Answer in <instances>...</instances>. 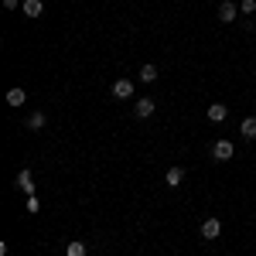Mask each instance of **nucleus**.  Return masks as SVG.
<instances>
[{"mask_svg":"<svg viewBox=\"0 0 256 256\" xmlns=\"http://www.w3.org/2000/svg\"><path fill=\"white\" fill-rule=\"evenodd\" d=\"M154 110H158V102H154V99H150V96H140L137 102H134V113H137L140 120H147V116H150V113H154Z\"/></svg>","mask_w":256,"mask_h":256,"instance_id":"obj_4","label":"nucleus"},{"mask_svg":"<svg viewBox=\"0 0 256 256\" xmlns=\"http://www.w3.org/2000/svg\"><path fill=\"white\" fill-rule=\"evenodd\" d=\"M239 10L242 14H256V0H239Z\"/></svg>","mask_w":256,"mask_h":256,"instance_id":"obj_16","label":"nucleus"},{"mask_svg":"<svg viewBox=\"0 0 256 256\" xmlns=\"http://www.w3.org/2000/svg\"><path fill=\"white\" fill-rule=\"evenodd\" d=\"M222 236V222L218 218H205L202 222V239H218Z\"/></svg>","mask_w":256,"mask_h":256,"instance_id":"obj_7","label":"nucleus"},{"mask_svg":"<svg viewBox=\"0 0 256 256\" xmlns=\"http://www.w3.org/2000/svg\"><path fill=\"white\" fill-rule=\"evenodd\" d=\"M134 89H137L134 79H116V82H113V96H116V99H130V96H134Z\"/></svg>","mask_w":256,"mask_h":256,"instance_id":"obj_6","label":"nucleus"},{"mask_svg":"<svg viewBox=\"0 0 256 256\" xmlns=\"http://www.w3.org/2000/svg\"><path fill=\"white\" fill-rule=\"evenodd\" d=\"M140 82H147V86L158 82V65H144V68H140Z\"/></svg>","mask_w":256,"mask_h":256,"instance_id":"obj_13","label":"nucleus"},{"mask_svg":"<svg viewBox=\"0 0 256 256\" xmlns=\"http://www.w3.org/2000/svg\"><path fill=\"white\" fill-rule=\"evenodd\" d=\"M20 10H24V18H41L44 4H41V0H24V7H20Z\"/></svg>","mask_w":256,"mask_h":256,"instance_id":"obj_10","label":"nucleus"},{"mask_svg":"<svg viewBox=\"0 0 256 256\" xmlns=\"http://www.w3.org/2000/svg\"><path fill=\"white\" fill-rule=\"evenodd\" d=\"M65 256H86V242H82V239H72V242L65 246Z\"/></svg>","mask_w":256,"mask_h":256,"instance_id":"obj_12","label":"nucleus"},{"mask_svg":"<svg viewBox=\"0 0 256 256\" xmlns=\"http://www.w3.org/2000/svg\"><path fill=\"white\" fill-rule=\"evenodd\" d=\"M14 188H18V192H24V195H34V178H31V171H28V168H20V171H18Z\"/></svg>","mask_w":256,"mask_h":256,"instance_id":"obj_3","label":"nucleus"},{"mask_svg":"<svg viewBox=\"0 0 256 256\" xmlns=\"http://www.w3.org/2000/svg\"><path fill=\"white\" fill-rule=\"evenodd\" d=\"M239 134L246 140H256V116H246L242 123H239Z\"/></svg>","mask_w":256,"mask_h":256,"instance_id":"obj_11","label":"nucleus"},{"mask_svg":"<svg viewBox=\"0 0 256 256\" xmlns=\"http://www.w3.org/2000/svg\"><path fill=\"white\" fill-rule=\"evenodd\" d=\"M24 208H28V216H34V212H38V208H41L38 195H28V205H24Z\"/></svg>","mask_w":256,"mask_h":256,"instance_id":"obj_15","label":"nucleus"},{"mask_svg":"<svg viewBox=\"0 0 256 256\" xmlns=\"http://www.w3.org/2000/svg\"><path fill=\"white\" fill-rule=\"evenodd\" d=\"M205 116H208V123H226V116H229V106H226V102H212V106L205 110Z\"/></svg>","mask_w":256,"mask_h":256,"instance_id":"obj_5","label":"nucleus"},{"mask_svg":"<svg viewBox=\"0 0 256 256\" xmlns=\"http://www.w3.org/2000/svg\"><path fill=\"white\" fill-rule=\"evenodd\" d=\"M24 102H28V92H24V89H10V92H7V106H10V110H20Z\"/></svg>","mask_w":256,"mask_h":256,"instance_id":"obj_8","label":"nucleus"},{"mask_svg":"<svg viewBox=\"0 0 256 256\" xmlns=\"http://www.w3.org/2000/svg\"><path fill=\"white\" fill-rule=\"evenodd\" d=\"M184 181V168H168V174H164V184L168 188H178Z\"/></svg>","mask_w":256,"mask_h":256,"instance_id":"obj_9","label":"nucleus"},{"mask_svg":"<svg viewBox=\"0 0 256 256\" xmlns=\"http://www.w3.org/2000/svg\"><path fill=\"white\" fill-rule=\"evenodd\" d=\"M232 154H236V147H232V140H216V144H212V160H218V164H226V160H232Z\"/></svg>","mask_w":256,"mask_h":256,"instance_id":"obj_1","label":"nucleus"},{"mask_svg":"<svg viewBox=\"0 0 256 256\" xmlns=\"http://www.w3.org/2000/svg\"><path fill=\"white\" fill-rule=\"evenodd\" d=\"M4 7H7V10H18V7H24V4H20V0H4Z\"/></svg>","mask_w":256,"mask_h":256,"instance_id":"obj_17","label":"nucleus"},{"mask_svg":"<svg viewBox=\"0 0 256 256\" xmlns=\"http://www.w3.org/2000/svg\"><path fill=\"white\" fill-rule=\"evenodd\" d=\"M24 126H28V130H41V126H44V113H31Z\"/></svg>","mask_w":256,"mask_h":256,"instance_id":"obj_14","label":"nucleus"},{"mask_svg":"<svg viewBox=\"0 0 256 256\" xmlns=\"http://www.w3.org/2000/svg\"><path fill=\"white\" fill-rule=\"evenodd\" d=\"M216 18L222 20V24H232V20L239 18V4H232V0H222V4H218V10H216Z\"/></svg>","mask_w":256,"mask_h":256,"instance_id":"obj_2","label":"nucleus"}]
</instances>
